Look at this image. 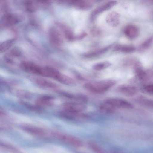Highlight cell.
Segmentation results:
<instances>
[{"label": "cell", "mask_w": 153, "mask_h": 153, "mask_svg": "<svg viewBox=\"0 0 153 153\" xmlns=\"http://www.w3.org/2000/svg\"><path fill=\"white\" fill-rule=\"evenodd\" d=\"M153 44V34L144 41L139 46L138 51L143 52L149 49Z\"/></svg>", "instance_id": "obj_21"}, {"label": "cell", "mask_w": 153, "mask_h": 153, "mask_svg": "<svg viewBox=\"0 0 153 153\" xmlns=\"http://www.w3.org/2000/svg\"><path fill=\"white\" fill-rule=\"evenodd\" d=\"M15 41V39H11L3 42L0 45V53H3L10 48Z\"/></svg>", "instance_id": "obj_22"}, {"label": "cell", "mask_w": 153, "mask_h": 153, "mask_svg": "<svg viewBox=\"0 0 153 153\" xmlns=\"http://www.w3.org/2000/svg\"><path fill=\"white\" fill-rule=\"evenodd\" d=\"M117 3V2L116 1H111L96 8L92 11L91 14V20L92 21H94L99 14L110 9L116 5Z\"/></svg>", "instance_id": "obj_7"}, {"label": "cell", "mask_w": 153, "mask_h": 153, "mask_svg": "<svg viewBox=\"0 0 153 153\" xmlns=\"http://www.w3.org/2000/svg\"><path fill=\"white\" fill-rule=\"evenodd\" d=\"M152 1H153V0H152Z\"/></svg>", "instance_id": "obj_28"}, {"label": "cell", "mask_w": 153, "mask_h": 153, "mask_svg": "<svg viewBox=\"0 0 153 153\" xmlns=\"http://www.w3.org/2000/svg\"><path fill=\"white\" fill-rule=\"evenodd\" d=\"M48 38L50 42L55 46H60L63 42L61 33L57 29L54 27L51 28L49 30Z\"/></svg>", "instance_id": "obj_9"}, {"label": "cell", "mask_w": 153, "mask_h": 153, "mask_svg": "<svg viewBox=\"0 0 153 153\" xmlns=\"http://www.w3.org/2000/svg\"><path fill=\"white\" fill-rule=\"evenodd\" d=\"M110 45L105 47L89 51L83 53V56L88 58H92L100 56L107 52L111 47Z\"/></svg>", "instance_id": "obj_13"}, {"label": "cell", "mask_w": 153, "mask_h": 153, "mask_svg": "<svg viewBox=\"0 0 153 153\" xmlns=\"http://www.w3.org/2000/svg\"><path fill=\"white\" fill-rule=\"evenodd\" d=\"M105 102L109 104L115 109H131L133 106L128 101L119 98H109L106 99Z\"/></svg>", "instance_id": "obj_6"}, {"label": "cell", "mask_w": 153, "mask_h": 153, "mask_svg": "<svg viewBox=\"0 0 153 153\" xmlns=\"http://www.w3.org/2000/svg\"></svg>", "instance_id": "obj_29"}, {"label": "cell", "mask_w": 153, "mask_h": 153, "mask_svg": "<svg viewBox=\"0 0 153 153\" xmlns=\"http://www.w3.org/2000/svg\"><path fill=\"white\" fill-rule=\"evenodd\" d=\"M117 91L122 94L131 96L135 95L137 92V88L133 85L123 84L118 86L116 89Z\"/></svg>", "instance_id": "obj_12"}, {"label": "cell", "mask_w": 153, "mask_h": 153, "mask_svg": "<svg viewBox=\"0 0 153 153\" xmlns=\"http://www.w3.org/2000/svg\"><path fill=\"white\" fill-rule=\"evenodd\" d=\"M116 83V81L114 80H103L85 83L83 85V87L90 92L100 94L108 91Z\"/></svg>", "instance_id": "obj_1"}, {"label": "cell", "mask_w": 153, "mask_h": 153, "mask_svg": "<svg viewBox=\"0 0 153 153\" xmlns=\"http://www.w3.org/2000/svg\"><path fill=\"white\" fill-rule=\"evenodd\" d=\"M56 24L60 30L63 36L69 41L76 40L75 36L72 30L68 26L60 22H57Z\"/></svg>", "instance_id": "obj_11"}, {"label": "cell", "mask_w": 153, "mask_h": 153, "mask_svg": "<svg viewBox=\"0 0 153 153\" xmlns=\"http://www.w3.org/2000/svg\"><path fill=\"white\" fill-rule=\"evenodd\" d=\"M87 108L85 103L78 102H70L65 103L63 105V111L74 114H79Z\"/></svg>", "instance_id": "obj_4"}, {"label": "cell", "mask_w": 153, "mask_h": 153, "mask_svg": "<svg viewBox=\"0 0 153 153\" xmlns=\"http://www.w3.org/2000/svg\"><path fill=\"white\" fill-rule=\"evenodd\" d=\"M133 70L135 75V79L137 81L141 82H145L150 78L148 73L144 70L142 63L138 62L133 67Z\"/></svg>", "instance_id": "obj_5"}, {"label": "cell", "mask_w": 153, "mask_h": 153, "mask_svg": "<svg viewBox=\"0 0 153 153\" xmlns=\"http://www.w3.org/2000/svg\"><path fill=\"white\" fill-rule=\"evenodd\" d=\"M88 146L92 150L97 153H103V149L97 144L93 142H89Z\"/></svg>", "instance_id": "obj_25"}, {"label": "cell", "mask_w": 153, "mask_h": 153, "mask_svg": "<svg viewBox=\"0 0 153 153\" xmlns=\"http://www.w3.org/2000/svg\"><path fill=\"white\" fill-rule=\"evenodd\" d=\"M19 66L22 70L25 72L44 76L45 67H41L33 63L26 61L21 62Z\"/></svg>", "instance_id": "obj_3"}, {"label": "cell", "mask_w": 153, "mask_h": 153, "mask_svg": "<svg viewBox=\"0 0 153 153\" xmlns=\"http://www.w3.org/2000/svg\"><path fill=\"white\" fill-rule=\"evenodd\" d=\"M105 20L107 23L111 26L117 27L120 22V15L116 12H111L107 15Z\"/></svg>", "instance_id": "obj_14"}, {"label": "cell", "mask_w": 153, "mask_h": 153, "mask_svg": "<svg viewBox=\"0 0 153 153\" xmlns=\"http://www.w3.org/2000/svg\"><path fill=\"white\" fill-rule=\"evenodd\" d=\"M19 22L18 18L11 14H7L2 18L1 25L3 26H9L17 23Z\"/></svg>", "instance_id": "obj_19"}, {"label": "cell", "mask_w": 153, "mask_h": 153, "mask_svg": "<svg viewBox=\"0 0 153 153\" xmlns=\"http://www.w3.org/2000/svg\"><path fill=\"white\" fill-rule=\"evenodd\" d=\"M87 35V34L86 32H82L78 35L76 36V40L81 39L85 37Z\"/></svg>", "instance_id": "obj_27"}, {"label": "cell", "mask_w": 153, "mask_h": 153, "mask_svg": "<svg viewBox=\"0 0 153 153\" xmlns=\"http://www.w3.org/2000/svg\"><path fill=\"white\" fill-rule=\"evenodd\" d=\"M142 91L150 95H153V83L144 85L142 88Z\"/></svg>", "instance_id": "obj_26"}, {"label": "cell", "mask_w": 153, "mask_h": 153, "mask_svg": "<svg viewBox=\"0 0 153 153\" xmlns=\"http://www.w3.org/2000/svg\"><path fill=\"white\" fill-rule=\"evenodd\" d=\"M99 108L102 112L108 114L114 112L116 109L111 105L105 101L100 105Z\"/></svg>", "instance_id": "obj_23"}, {"label": "cell", "mask_w": 153, "mask_h": 153, "mask_svg": "<svg viewBox=\"0 0 153 153\" xmlns=\"http://www.w3.org/2000/svg\"><path fill=\"white\" fill-rule=\"evenodd\" d=\"M62 94L65 97L74 100L76 102L85 104L88 100V97L83 94H75L65 92H62Z\"/></svg>", "instance_id": "obj_17"}, {"label": "cell", "mask_w": 153, "mask_h": 153, "mask_svg": "<svg viewBox=\"0 0 153 153\" xmlns=\"http://www.w3.org/2000/svg\"><path fill=\"white\" fill-rule=\"evenodd\" d=\"M22 128L25 131L30 134L39 136H43L45 135V131L42 129L33 126L24 125Z\"/></svg>", "instance_id": "obj_16"}, {"label": "cell", "mask_w": 153, "mask_h": 153, "mask_svg": "<svg viewBox=\"0 0 153 153\" xmlns=\"http://www.w3.org/2000/svg\"><path fill=\"white\" fill-rule=\"evenodd\" d=\"M29 78L32 82L40 87L50 89H55L58 87L56 84L46 79L36 76Z\"/></svg>", "instance_id": "obj_8"}, {"label": "cell", "mask_w": 153, "mask_h": 153, "mask_svg": "<svg viewBox=\"0 0 153 153\" xmlns=\"http://www.w3.org/2000/svg\"><path fill=\"white\" fill-rule=\"evenodd\" d=\"M111 65V63L110 62L105 61L94 64L92 67V68L96 71H100L106 68Z\"/></svg>", "instance_id": "obj_24"}, {"label": "cell", "mask_w": 153, "mask_h": 153, "mask_svg": "<svg viewBox=\"0 0 153 153\" xmlns=\"http://www.w3.org/2000/svg\"><path fill=\"white\" fill-rule=\"evenodd\" d=\"M67 4L82 10H89L92 7L88 0H67Z\"/></svg>", "instance_id": "obj_10"}, {"label": "cell", "mask_w": 153, "mask_h": 153, "mask_svg": "<svg viewBox=\"0 0 153 153\" xmlns=\"http://www.w3.org/2000/svg\"><path fill=\"white\" fill-rule=\"evenodd\" d=\"M135 48L132 45L121 44L117 45L114 48V51L125 53H130L134 52Z\"/></svg>", "instance_id": "obj_20"}, {"label": "cell", "mask_w": 153, "mask_h": 153, "mask_svg": "<svg viewBox=\"0 0 153 153\" xmlns=\"http://www.w3.org/2000/svg\"><path fill=\"white\" fill-rule=\"evenodd\" d=\"M54 98L50 95L41 96L36 101V105L39 107L50 106L53 105Z\"/></svg>", "instance_id": "obj_18"}, {"label": "cell", "mask_w": 153, "mask_h": 153, "mask_svg": "<svg viewBox=\"0 0 153 153\" xmlns=\"http://www.w3.org/2000/svg\"><path fill=\"white\" fill-rule=\"evenodd\" d=\"M125 36L129 39H135L138 36L139 30L138 27L133 25H129L127 26L124 31Z\"/></svg>", "instance_id": "obj_15"}, {"label": "cell", "mask_w": 153, "mask_h": 153, "mask_svg": "<svg viewBox=\"0 0 153 153\" xmlns=\"http://www.w3.org/2000/svg\"><path fill=\"white\" fill-rule=\"evenodd\" d=\"M52 134L56 138L75 147H81L83 145L82 142L74 136L62 133L54 132Z\"/></svg>", "instance_id": "obj_2"}]
</instances>
